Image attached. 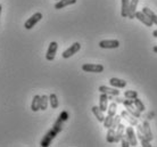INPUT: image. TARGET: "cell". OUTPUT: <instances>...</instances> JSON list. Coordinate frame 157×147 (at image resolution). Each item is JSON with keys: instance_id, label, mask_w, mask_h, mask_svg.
Returning <instances> with one entry per match:
<instances>
[{"instance_id": "cell-1", "label": "cell", "mask_w": 157, "mask_h": 147, "mask_svg": "<svg viewBox=\"0 0 157 147\" xmlns=\"http://www.w3.org/2000/svg\"><path fill=\"white\" fill-rule=\"evenodd\" d=\"M82 70L84 72H90V73H101L104 72V66L101 64L86 63L82 65Z\"/></svg>"}, {"instance_id": "cell-2", "label": "cell", "mask_w": 157, "mask_h": 147, "mask_svg": "<svg viewBox=\"0 0 157 147\" xmlns=\"http://www.w3.org/2000/svg\"><path fill=\"white\" fill-rule=\"evenodd\" d=\"M122 104L124 105V107L126 108V111L129 112V113H131L134 118H137V119L140 118V112L136 108V106H133V99H124Z\"/></svg>"}, {"instance_id": "cell-3", "label": "cell", "mask_w": 157, "mask_h": 147, "mask_svg": "<svg viewBox=\"0 0 157 147\" xmlns=\"http://www.w3.org/2000/svg\"><path fill=\"white\" fill-rule=\"evenodd\" d=\"M41 18H42V14H41V13H36V14H33V15L24 23V28L26 29V30H31L33 26H36V24L38 23V22L41 21Z\"/></svg>"}, {"instance_id": "cell-4", "label": "cell", "mask_w": 157, "mask_h": 147, "mask_svg": "<svg viewBox=\"0 0 157 147\" xmlns=\"http://www.w3.org/2000/svg\"><path fill=\"white\" fill-rule=\"evenodd\" d=\"M136 127H137V138H139L141 146L151 147V145H150V141L147 139V137H146L145 133H144V131H142V124H141V126H140V124H137Z\"/></svg>"}, {"instance_id": "cell-5", "label": "cell", "mask_w": 157, "mask_h": 147, "mask_svg": "<svg viewBox=\"0 0 157 147\" xmlns=\"http://www.w3.org/2000/svg\"><path fill=\"white\" fill-rule=\"evenodd\" d=\"M126 139L129 140L130 143V146H137L138 145V138H137V135L134 133V130L132 127H128L125 128V135Z\"/></svg>"}, {"instance_id": "cell-6", "label": "cell", "mask_w": 157, "mask_h": 147, "mask_svg": "<svg viewBox=\"0 0 157 147\" xmlns=\"http://www.w3.org/2000/svg\"><path fill=\"white\" fill-rule=\"evenodd\" d=\"M80 49H81V44H78V42H74V44H72L70 48H67L66 50L62 54V56H63V58H65V60H67V58H70V57H72L73 55H75L78 52H80Z\"/></svg>"}, {"instance_id": "cell-7", "label": "cell", "mask_w": 157, "mask_h": 147, "mask_svg": "<svg viewBox=\"0 0 157 147\" xmlns=\"http://www.w3.org/2000/svg\"><path fill=\"white\" fill-rule=\"evenodd\" d=\"M57 49H58V44H57L56 41H51L50 44H49V47H48L47 54H46V60H55Z\"/></svg>"}, {"instance_id": "cell-8", "label": "cell", "mask_w": 157, "mask_h": 147, "mask_svg": "<svg viewBox=\"0 0 157 147\" xmlns=\"http://www.w3.org/2000/svg\"><path fill=\"white\" fill-rule=\"evenodd\" d=\"M99 47L102 49H115L120 47L118 40H101L99 42Z\"/></svg>"}, {"instance_id": "cell-9", "label": "cell", "mask_w": 157, "mask_h": 147, "mask_svg": "<svg viewBox=\"0 0 157 147\" xmlns=\"http://www.w3.org/2000/svg\"><path fill=\"white\" fill-rule=\"evenodd\" d=\"M56 136H57V132L54 130V129H50L49 131L46 133V136L42 138V140H41V143H40V145L42 147H48L49 145H50L51 140L55 138Z\"/></svg>"}, {"instance_id": "cell-10", "label": "cell", "mask_w": 157, "mask_h": 147, "mask_svg": "<svg viewBox=\"0 0 157 147\" xmlns=\"http://www.w3.org/2000/svg\"><path fill=\"white\" fill-rule=\"evenodd\" d=\"M136 18H137L138 21H140L142 24H145L146 26H148V28H150V26H153L154 23L150 21V18L148 17V16L146 15L145 13L142 12H137L136 13Z\"/></svg>"}, {"instance_id": "cell-11", "label": "cell", "mask_w": 157, "mask_h": 147, "mask_svg": "<svg viewBox=\"0 0 157 147\" xmlns=\"http://www.w3.org/2000/svg\"><path fill=\"white\" fill-rule=\"evenodd\" d=\"M99 91L102 94H106L108 96H118L120 95V90H117V88H109L107 86H100L98 89Z\"/></svg>"}, {"instance_id": "cell-12", "label": "cell", "mask_w": 157, "mask_h": 147, "mask_svg": "<svg viewBox=\"0 0 157 147\" xmlns=\"http://www.w3.org/2000/svg\"><path fill=\"white\" fill-rule=\"evenodd\" d=\"M121 116L122 119H125L128 122L130 123V126H137L138 124V119L137 118H134L131 113H129V112L126 111H122L121 112Z\"/></svg>"}, {"instance_id": "cell-13", "label": "cell", "mask_w": 157, "mask_h": 147, "mask_svg": "<svg viewBox=\"0 0 157 147\" xmlns=\"http://www.w3.org/2000/svg\"><path fill=\"white\" fill-rule=\"evenodd\" d=\"M124 132H125V126L120 123L117 128L115 129V143H120L121 139L124 137Z\"/></svg>"}, {"instance_id": "cell-14", "label": "cell", "mask_w": 157, "mask_h": 147, "mask_svg": "<svg viewBox=\"0 0 157 147\" xmlns=\"http://www.w3.org/2000/svg\"><path fill=\"white\" fill-rule=\"evenodd\" d=\"M138 1L139 0H130V5H129V14H128V17L129 18H136V13H137V6H138Z\"/></svg>"}, {"instance_id": "cell-15", "label": "cell", "mask_w": 157, "mask_h": 147, "mask_svg": "<svg viewBox=\"0 0 157 147\" xmlns=\"http://www.w3.org/2000/svg\"><path fill=\"white\" fill-rule=\"evenodd\" d=\"M99 108L102 112L107 111V108H108V95L101 92V95L99 97Z\"/></svg>"}, {"instance_id": "cell-16", "label": "cell", "mask_w": 157, "mask_h": 147, "mask_svg": "<svg viewBox=\"0 0 157 147\" xmlns=\"http://www.w3.org/2000/svg\"><path fill=\"white\" fill-rule=\"evenodd\" d=\"M109 83L112 87L114 88H125L126 87V81L125 80L118 79V78H110Z\"/></svg>"}, {"instance_id": "cell-17", "label": "cell", "mask_w": 157, "mask_h": 147, "mask_svg": "<svg viewBox=\"0 0 157 147\" xmlns=\"http://www.w3.org/2000/svg\"><path fill=\"white\" fill-rule=\"evenodd\" d=\"M142 131H144L145 136L147 137V139L149 140V141L153 140V138H154L153 132H151V130H150L149 123H148V121H147V120H145V121H144V123H142Z\"/></svg>"}, {"instance_id": "cell-18", "label": "cell", "mask_w": 157, "mask_h": 147, "mask_svg": "<svg viewBox=\"0 0 157 147\" xmlns=\"http://www.w3.org/2000/svg\"><path fill=\"white\" fill-rule=\"evenodd\" d=\"M76 2V0H58L55 4V9H62L65 8L66 6H71Z\"/></svg>"}, {"instance_id": "cell-19", "label": "cell", "mask_w": 157, "mask_h": 147, "mask_svg": "<svg viewBox=\"0 0 157 147\" xmlns=\"http://www.w3.org/2000/svg\"><path fill=\"white\" fill-rule=\"evenodd\" d=\"M91 111H92L94 115L97 118V120H98L99 122H104V120H105V115H104V112L99 108V106H92Z\"/></svg>"}, {"instance_id": "cell-20", "label": "cell", "mask_w": 157, "mask_h": 147, "mask_svg": "<svg viewBox=\"0 0 157 147\" xmlns=\"http://www.w3.org/2000/svg\"><path fill=\"white\" fill-rule=\"evenodd\" d=\"M130 0H121V15L122 17H128L129 14Z\"/></svg>"}, {"instance_id": "cell-21", "label": "cell", "mask_w": 157, "mask_h": 147, "mask_svg": "<svg viewBox=\"0 0 157 147\" xmlns=\"http://www.w3.org/2000/svg\"><path fill=\"white\" fill-rule=\"evenodd\" d=\"M142 12L145 13L146 15L149 17L150 21H151L154 24H156V25H157V15L153 12V10H151V9H150V8H148V7L142 8Z\"/></svg>"}, {"instance_id": "cell-22", "label": "cell", "mask_w": 157, "mask_h": 147, "mask_svg": "<svg viewBox=\"0 0 157 147\" xmlns=\"http://www.w3.org/2000/svg\"><path fill=\"white\" fill-rule=\"evenodd\" d=\"M40 100H41V96L36 95L33 97L31 104V110L33 112H38L40 110Z\"/></svg>"}, {"instance_id": "cell-23", "label": "cell", "mask_w": 157, "mask_h": 147, "mask_svg": "<svg viewBox=\"0 0 157 147\" xmlns=\"http://www.w3.org/2000/svg\"><path fill=\"white\" fill-rule=\"evenodd\" d=\"M106 140H107V143H109V144L115 143V129H113V128H108Z\"/></svg>"}, {"instance_id": "cell-24", "label": "cell", "mask_w": 157, "mask_h": 147, "mask_svg": "<svg viewBox=\"0 0 157 147\" xmlns=\"http://www.w3.org/2000/svg\"><path fill=\"white\" fill-rule=\"evenodd\" d=\"M48 103H49V97L46 95L41 96V100H40V110H41V111H46L48 107Z\"/></svg>"}, {"instance_id": "cell-25", "label": "cell", "mask_w": 157, "mask_h": 147, "mask_svg": "<svg viewBox=\"0 0 157 147\" xmlns=\"http://www.w3.org/2000/svg\"><path fill=\"white\" fill-rule=\"evenodd\" d=\"M49 103H50L51 108L55 110V108L58 107L59 103H58V98H57V95H56V94H51V95L49 96Z\"/></svg>"}, {"instance_id": "cell-26", "label": "cell", "mask_w": 157, "mask_h": 147, "mask_svg": "<svg viewBox=\"0 0 157 147\" xmlns=\"http://www.w3.org/2000/svg\"><path fill=\"white\" fill-rule=\"evenodd\" d=\"M133 105L134 106H136V108H137L138 111L140 112V113H141V112H144L146 110V106H145V104L142 103L141 102V99H139V98H134L133 99Z\"/></svg>"}, {"instance_id": "cell-27", "label": "cell", "mask_w": 157, "mask_h": 147, "mask_svg": "<svg viewBox=\"0 0 157 147\" xmlns=\"http://www.w3.org/2000/svg\"><path fill=\"white\" fill-rule=\"evenodd\" d=\"M116 111H117V103H112L107 108V112H108V115L110 116H115L116 115Z\"/></svg>"}, {"instance_id": "cell-28", "label": "cell", "mask_w": 157, "mask_h": 147, "mask_svg": "<svg viewBox=\"0 0 157 147\" xmlns=\"http://www.w3.org/2000/svg\"><path fill=\"white\" fill-rule=\"evenodd\" d=\"M124 97L126 99H134L138 97V92L136 90H125L124 91Z\"/></svg>"}, {"instance_id": "cell-29", "label": "cell", "mask_w": 157, "mask_h": 147, "mask_svg": "<svg viewBox=\"0 0 157 147\" xmlns=\"http://www.w3.org/2000/svg\"><path fill=\"white\" fill-rule=\"evenodd\" d=\"M63 122H64L63 120L60 119V118H58V119H57V121L55 122V124H54L52 129H54V130H55L57 133L62 131V129H63Z\"/></svg>"}, {"instance_id": "cell-30", "label": "cell", "mask_w": 157, "mask_h": 147, "mask_svg": "<svg viewBox=\"0 0 157 147\" xmlns=\"http://www.w3.org/2000/svg\"><path fill=\"white\" fill-rule=\"evenodd\" d=\"M113 120H114V116H110L107 114V116H105V120H104V122H102V123H104V127L107 128V129L112 127Z\"/></svg>"}, {"instance_id": "cell-31", "label": "cell", "mask_w": 157, "mask_h": 147, "mask_svg": "<svg viewBox=\"0 0 157 147\" xmlns=\"http://www.w3.org/2000/svg\"><path fill=\"white\" fill-rule=\"evenodd\" d=\"M121 119H122L121 114H120V115H115L114 116V120H113V123H112V127H110V128H113V129H116L118 124L121 123Z\"/></svg>"}, {"instance_id": "cell-32", "label": "cell", "mask_w": 157, "mask_h": 147, "mask_svg": "<svg viewBox=\"0 0 157 147\" xmlns=\"http://www.w3.org/2000/svg\"><path fill=\"white\" fill-rule=\"evenodd\" d=\"M59 118H60V119L65 122V121H67V120H68V113H67L66 111H63L60 114H59Z\"/></svg>"}, {"instance_id": "cell-33", "label": "cell", "mask_w": 157, "mask_h": 147, "mask_svg": "<svg viewBox=\"0 0 157 147\" xmlns=\"http://www.w3.org/2000/svg\"><path fill=\"white\" fill-rule=\"evenodd\" d=\"M121 145L123 147H129L130 146V143H129V140L126 139V137L125 136H124V137H123V138H122L121 139Z\"/></svg>"}, {"instance_id": "cell-34", "label": "cell", "mask_w": 157, "mask_h": 147, "mask_svg": "<svg viewBox=\"0 0 157 147\" xmlns=\"http://www.w3.org/2000/svg\"><path fill=\"white\" fill-rule=\"evenodd\" d=\"M123 100H124V99H122V98H120V97H116V98H115V103L122 104V103H123Z\"/></svg>"}, {"instance_id": "cell-35", "label": "cell", "mask_w": 157, "mask_h": 147, "mask_svg": "<svg viewBox=\"0 0 157 147\" xmlns=\"http://www.w3.org/2000/svg\"><path fill=\"white\" fill-rule=\"evenodd\" d=\"M153 36L155 37V38H157V30H155V31L153 32Z\"/></svg>"}, {"instance_id": "cell-36", "label": "cell", "mask_w": 157, "mask_h": 147, "mask_svg": "<svg viewBox=\"0 0 157 147\" xmlns=\"http://www.w3.org/2000/svg\"><path fill=\"white\" fill-rule=\"evenodd\" d=\"M153 50H154V52H156L157 54V46H155V47L153 48Z\"/></svg>"}, {"instance_id": "cell-37", "label": "cell", "mask_w": 157, "mask_h": 147, "mask_svg": "<svg viewBox=\"0 0 157 147\" xmlns=\"http://www.w3.org/2000/svg\"><path fill=\"white\" fill-rule=\"evenodd\" d=\"M1 8L2 7H1V5H0V15H1Z\"/></svg>"}, {"instance_id": "cell-38", "label": "cell", "mask_w": 157, "mask_h": 147, "mask_svg": "<svg viewBox=\"0 0 157 147\" xmlns=\"http://www.w3.org/2000/svg\"><path fill=\"white\" fill-rule=\"evenodd\" d=\"M56 1H58V0H56Z\"/></svg>"}]
</instances>
